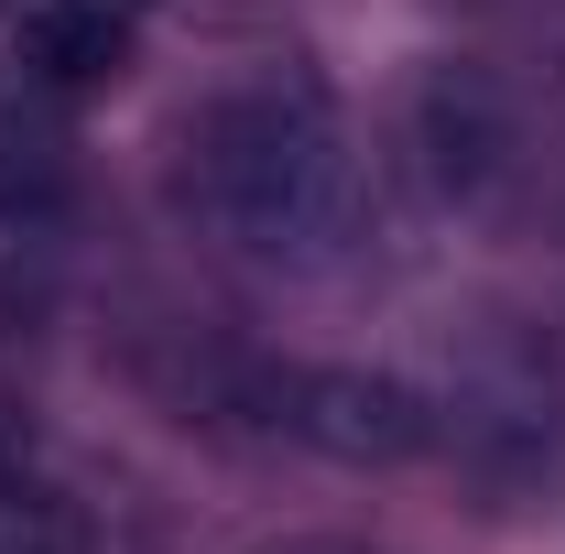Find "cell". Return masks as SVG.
Listing matches in <instances>:
<instances>
[{
    "instance_id": "cell-1",
    "label": "cell",
    "mask_w": 565,
    "mask_h": 554,
    "mask_svg": "<svg viewBox=\"0 0 565 554\" xmlns=\"http://www.w3.org/2000/svg\"><path fill=\"white\" fill-rule=\"evenodd\" d=\"M185 185H196L207 228L250 262H338V239L359 228L349 131H338L327 87L294 66L239 76L185 120Z\"/></svg>"
},
{
    "instance_id": "cell-2",
    "label": "cell",
    "mask_w": 565,
    "mask_h": 554,
    "mask_svg": "<svg viewBox=\"0 0 565 554\" xmlns=\"http://www.w3.org/2000/svg\"><path fill=\"white\" fill-rule=\"evenodd\" d=\"M414 163L457 217L500 207L522 185V120H511V98H500L490 66H457L446 55V66L414 76Z\"/></svg>"
},
{
    "instance_id": "cell-3",
    "label": "cell",
    "mask_w": 565,
    "mask_h": 554,
    "mask_svg": "<svg viewBox=\"0 0 565 554\" xmlns=\"http://www.w3.org/2000/svg\"><path fill=\"white\" fill-rule=\"evenodd\" d=\"M282 424L316 457H338V468H403V457L435 446V403L414 381H392V370H294L282 381Z\"/></svg>"
},
{
    "instance_id": "cell-4",
    "label": "cell",
    "mask_w": 565,
    "mask_h": 554,
    "mask_svg": "<svg viewBox=\"0 0 565 554\" xmlns=\"http://www.w3.org/2000/svg\"><path fill=\"white\" fill-rule=\"evenodd\" d=\"M11 66L33 98H87L131 66V22H120V0H44V11H22Z\"/></svg>"
},
{
    "instance_id": "cell-5",
    "label": "cell",
    "mask_w": 565,
    "mask_h": 554,
    "mask_svg": "<svg viewBox=\"0 0 565 554\" xmlns=\"http://www.w3.org/2000/svg\"><path fill=\"white\" fill-rule=\"evenodd\" d=\"M76 196V141L66 120L22 87V98H0V217H55Z\"/></svg>"
},
{
    "instance_id": "cell-6",
    "label": "cell",
    "mask_w": 565,
    "mask_h": 554,
    "mask_svg": "<svg viewBox=\"0 0 565 554\" xmlns=\"http://www.w3.org/2000/svg\"><path fill=\"white\" fill-rule=\"evenodd\" d=\"M0 554H87L66 500H44V489H0Z\"/></svg>"
},
{
    "instance_id": "cell-7",
    "label": "cell",
    "mask_w": 565,
    "mask_h": 554,
    "mask_svg": "<svg viewBox=\"0 0 565 554\" xmlns=\"http://www.w3.org/2000/svg\"><path fill=\"white\" fill-rule=\"evenodd\" d=\"M273 554H359V544H273Z\"/></svg>"
},
{
    "instance_id": "cell-8",
    "label": "cell",
    "mask_w": 565,
    "mask_h": 554,
    "mask_svg": "<svg viewBox=\"0 0 565 554\" xmlns=\"http://www.w3.org/2000/svg\"><path fill=\"white\" fill-rule=\"evenodd\" d=\"M120 11H152V0H120Z\"/></svg>"
}]
</instances>
